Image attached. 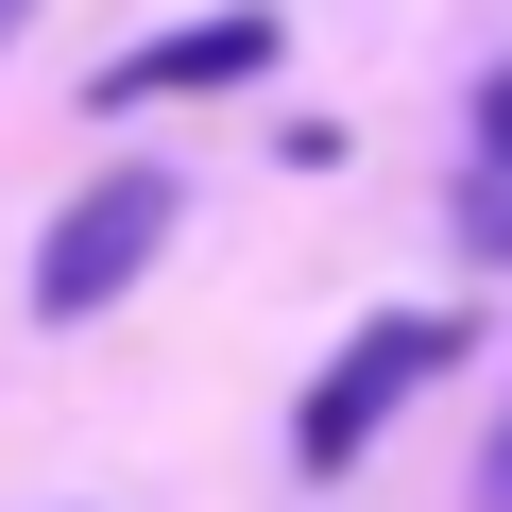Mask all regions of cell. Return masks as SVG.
Here are the masks:
<instances>
[{"instance_id":"6da1fadb","label":"cell","mask_w":512,"mask_h":512,"mask_svg":"<svg viewBox=\"0 0 512 512\" xmlns=\"http://www.w3.org/2000/svg\"><path fill=\"white\" fill-rule=\"evenodd\" d=\"M444 342H461V325H427V308H393V325H359V342L325 359V393L291 410V461H359V444L393 427V393H410V376H444Z\"/></svg>"},{"instance_id":"7a4b0ae2","label":"cell","mask_w":512,"mask_h":512,"mask_svg":"<svg viewBox=\"0 0 512 512\" xmlns=\"http://www.w3.org/2000/svg\"><path fill=\"white\" fill-rule=\"evenodd\" d=\"M171 239V171H103L69 222H52V256H35V308L69 325V308H103V291H137V256Z\"/></svg>"},{"instance_id":"3957f363","label":"cell","mask_w":512,"mask_h":512,"mask_svg":"<svg viewBox=\"0 0 512 512\" xmlns=\"http://www.w3.org/2000/svg\"><path fill=\"white\" fill-rule=\"evenodd\" d=\"M274 69V18H205V35H154L103 69V103H171V86H256Z\"/></svg>"},{"instance_id":"277c9868","label":"cell","mask_w":512,"mask_h":512,"mask_svg":"<svg viewBox=\"0 0 512 512\" xmlns=\"http://www.w3.org/2000/svg\"><path fill=\"white\" fill-rule=\"evenodd\" d=\"M478 154H495V171H512V69H495V86H478Z\"/></svg>"},{"instance_id":"5b68a950","label":"cell","mask_w":512,"mask_h":512,"mask_svg":"<svg viewBox=\"0 0 512 512\" xmlns=\"http://www.w3.org/2000/svg\"><path fill=\"white\" fill-rule=\"evenodd\" d=\"M478 512H512V427H495V478H478Z\"/></svg>"},{"instance_id":"8992f818","label":"cell","mask_w":512,"mask_h":512,"mask_svg":"<svg viewBox=\"0 0 512 512\" xmlns=\"http://www.w3.org/2000/svg\"><path fill=\"white\" fill-rule=\"evenodd\" d=\"M0 35H18V0H0Z\"/></svg>"}]
</instances>
